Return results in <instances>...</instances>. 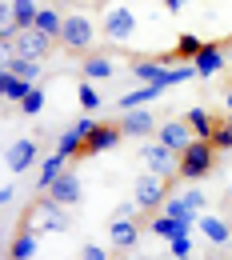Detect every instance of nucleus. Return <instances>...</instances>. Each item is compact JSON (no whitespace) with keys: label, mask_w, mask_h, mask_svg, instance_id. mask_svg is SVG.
I'll use <instances>...</instances> for the list:
<instances>
[{"label":"nucleus","mask_w":232,"mask_h":260,"mask_svg":"<svg viewBox=\"0 0 232 260\" xmlns=\"http://www.w3.org/2000/svg\"><path fill=\"white\" fill-rule=\"evenodd\" d=\"M28 80H20V76H12V72H0V96L12 100V104H20V100L28 96Z\"/></svg>","instance_id":"nucleus-24"},{"label":"nucleus","mask_w":232,"mask_h":260,"mask_svg":"<svg viewBox=\"0 0 232 260\" xmlns=\"http://www.w3.org/2000/svg\"><path fill=\"white\" fill-rule=\"evenodd\" d=\"M112 72H116V64H112L108 56H100V52H88V56L80 60V76L92 80V84H96V80H108Z\"/></svg>","instance_id":"nucleus-19"},{"label":"nucleus","mask_w":232,"mask_h":260,"mask_svg":"<svg viewBox=\"0 0 232 260\" xmlns=\"http://www.w3.org/2000/svg\"><path fill=\"white\" fill-rule=\"evenodd\" d=\"M32 28H40V32L52 36V40H60V28H64V16H60V8H40V16H36Z\"/></svg>","instance_id":"nucleus-25"},{"label":"nucleus","mask_w":232,"mask_h":260,"mask_svg":"<svg viewBox=\"0 0 232 260\" xmlns=\"http://www.w3.org/2000/svg\"><path fill=\"white\" fill-rule=\"evenodd\" d=\"M32 256H36V232L32 228H20L8 240V260H32Z\"/></svg>","instance_id":"nucleus-20"},{"label":"nucleus","mask_w":232,"mask_h":260,"mask_svg":"<svg viewBox=\"0 0 232 260\" xmlns=\"http://www.w3.org/2000/svg\"><path fill=\"white\" fill-rule=\"evenodd\" d=\"M96 32L100 24L88 16V12H80V8H72L64 12V28H60V48L68 52H80V56H88L92 52V44H96Z\"/></svg>","instance_id":"nucleus-1"},{"label":"nucleus","mask_w":232,"mask_h":260,"mask_svg":"<svg viewBox=\"0 0 232 260\" xmlns=\"http://www.w3.org/2000/svg\"><path fill=\"white\" fill-rule=\"evenodd\" d=\"M12 200H16V184H4L0 188V204H12Z\"/></svg>","instance_id":"nucleus-35"},{"label":"nucleus","mask_w":232,"mask_h":260,"mask_svg":"<svg viewBox=\"0 0 232 260\" xmlns=\"http://www.w3.org/2000/svg\"><path fill=\"white\" fill-rule=\"evenodd\" d=\"M216 152H220V148H216L212 140H200V136H196V140L180 152L176 176H180V180H204V176L212 172V164H216Z\"/></svg>","instance_id":"nucleus-3"},{"label":"nucleus","mask_w":232,"mask_h":260,"mask_svg":"<svg viewBox=\"0 0 232 260\" xmlns=\"http://www.w3.org/2000/svg\"><path fill=\"white\" fill-rule=\"evenodd\" d=\"M20 228H32V232H64L68 228V208L56 204L52 196H36L32 204L24 208Z\"/></svg>","instance_id":"nucleus-2"},{"label":"nucleus","mask_w":232,"mask_h":260,"mask_svg":"<svg viewBox=\"0 0 232 260\" xmlns=\"http://www.w3.org/2000/svg\"><path fill=\"white\" fill-rule=\"evenodd\" d=\"M156 140H164L168 148L184 152L196 136H192V128H188V120H168V124H160V128H156Z\"/></svg>","instance_id":"nucleus-12"},{"label":"nucleus","mask_w":232,"mask_h":260,"mask_svg":"<svg viewBox=\"0 0 232 260\" xmlns=\"http://www.w3.org/2000/svg\"><path fill=\"white\" fill-rule=\"evenodd\" d=\"M172 60H176V56H164V60H136L132 76L140 80V84H160V88H164V72H168ZM164 92H168V88H164Z\"/></svg>","instance_id":"nucleus-14"},{"label":"nucleus","mask_w":232,"mask_h":260,"mask_svg":"<svg viewBox=\"0 0 232 260\" xmlns=\"http://www.w3.org/2000/svg\"><path fill=\"white\" fill-rule=\"evenodd\" d=\"M80 260H108V248H100V244H84V248H80Z\"/></svg>","instance_id":"nucleus-33"},{"label":"nucleus","mask_w":232,"mask_h":260,"mask_svg":"<svg viewBox=\"0 0 232 260\" xmlns=\"http://www.w3.org/2000/svg\"><path fill=\"white\" fill-rule=\"evenodd\" d=\"M100 32L108 36L112 44H128L132 32H136V12L124 8V4H104V12H100Z\"/></svg>","instance_id":"nucleus-4"},{"label":"nucleus","mask_w":232,"mask_h":260,"mask_svg":"<svg viewBox=\"0 0 232 260\" xmlns=\"http://www.w3.org/2000/svg\"><path fill=\"white\" fill-rule=\"evenodd\" d=\"M132 200L140 204V212H160L164 208V200H168V176H156V172H144L140 180H136V188H132Z\"/></svg>","instance_id":"nucleus-5"},{"label":"nucleus","mask_w":232,"mask_h":260,"mask_svg":"<svg viewBox=\"0 0 232 260\" xmlns=\"http://www.w3.org/2000/svg\"><path fill=\"white\" fill-rule=\"evenodd\" d=\"M200 52H204V40H200V36H192V32H180V36H176V48H172L176 60H196Z\"/></svg>","instance_id":"nucleus-26"},{"label":"nucleus","mask_w":232,"mask_h":260,"mask_svg":"<svg viewBox=\"0 0 232 260\" xmlns=\"http://www.w3.org/2000/svg\"><path fill=\"white\" fill-rule=\"evenodd\" d=\"M156 96H164V88H160V84H140L136 92L120 96V112H132V108H144L148 100H156Z\"/></svg>","instance_id":"nucleus-23"},{"label":"nucleus","mask_w":232,"mask_h":260,"mask_svg":"<svg viewBox=\"0 0 232 260\" xmlns=\"http://www.w3.org/2000/svg\"><path fill=\"white\" fill-rule=\"evenodd\" d=\"M140 160H144V172H156V176H176V168H180V152L176 148H168L164 140H148L144 148H140Z\"/></svg>","instance_id":"nucleus-6"},{"label":"nucleus","mask_w":232,"mask_h":260,"mask_svg":"<svg viewBox=\"0 0 232 260\" xmlns=\"http://www.w3.org/2000/svg\"><path fill=\"white\" fill-rule=\"evenodd\" d=\"M64 168H68V156H60V152L44 156V160H40V168H36V192H48V188L64 176Z\"/></svg>","instance_id":"nucleus-11"},{"label":"nucleus","mask_w":232,"mask_h":260,"mask_svg":"<svg viewBox=\"0 0 232 260\" xmlns=\"http://www.w3.org/2000/svg\"><path fill=\"white\" fill-rule=\"evenodd\" d=\"M212 144H216L220 152H232V120H220V124H216V136H212Z\"/></svg>","instance_id":"nucleus-32"},{"label":"nucleus","mask_w":232,"mask_h":260,"mask_svg":"<svg viewBox=\"0 0 232 260\" xmlns=\"http://www.w3.org/2000/svg\"><path fill=\"white\" fill-rule=\"evenodd\" d=\"M196 228L212 240V244H228V236H232V224L224 220V216H200Z\"/></svg>","instance_id":"nucleus-22"},{"label":"nucleus","mask_w":232,"mask_h":260,"mask_svg":"<svg viewBox=\"0 0 232 260\" xmlns=\"http://www.w3.org/2000/svg\"><path fill=\"white\" fill-rule=\"evenodd\" d=\"M168 252H172L176 260H188V256H192V232H184V236H172V240H168Z\"/></svg>","instance_id":"nucleus-31"},{"label":"nucleus","mask_w":232,"mask_h":260,"mask_svg":"<svg viewBox=\"0 0 232 260\" xmlns=\"http://www.w3.org/2000/svg\"><path fill=\"white\" fill-rule=\"evenodd\" d=\"M224 120H232V88H228V96H224Z\"/></svg>","instance_id":"nucleus-37"},{"label":"nucleus","mask_w":232,"mask_h":260,"mask_svg":"<svg viewBox=\"0 0 232 260\" xmlns=\"http://www.w3.org/2000/svg\"><path fill=\"white\" fill-rule=\"evenodd\" d=\"M164 8L172 12V16H176V12H184V0H164Z\"/></svg>","instance_id":"nucleus-36"},{"label":"nucleus","mask_w":232,"mask_h":260,"mask_svg":"<svg viewBox=\"0 0 232 260\" xmlns=\"http://www.w3.org/2000/svg\"><path fill=\"white\" fill-rule=\"evenodd\" d=\"M52 36H44L40 28H20V36L12 40V52L16 56H28V60H44L48 52H52Z\"/></svg>","instance_id":"nucleus-10"},{"label":"nucleus","mask_w":232,"mask_h":260,"mask_svg":"<svg viewBox=\"0 0 232 260\" xmlns=\"http://www.w3.org/2000/svg\"><path fill=\"white\" fill-rule=\"evenodd\" d=\"M40 108H44V88H40V84H32V88H28V96L20 100V112H24V116H36Z\"/></svg>","instance_id":"nucleus-30"},{"label":"nucleus","mask_w":232,"mask_h":260,"mask_svg":"<svg viewBox=\"0 0 232 260\" xmlns=\"http://www.w3.org/2000/svg\"><path fill=\"white\" fill-rule=\"evenodd\" d=\"M76 96H80V108H84V112H96V108H100V92H96V84H92V80H80Z\"/></svg>","instance_id":"nucleus-29"},{"label":"nucleus","mask_w":232,"mask_h":260,"mask_svg":"<svg viewBox=\"0 0 232 260\" xmlns=\"http://www.w3.org/2000/svg\"><path fill=\"white\" fill-rule=\"evenodd\" d=\"M120 116H124L120 120L124 136H148V132H156V120H152L148 108H132V112H120Z\"/></svg>","instance_id":"nucleus-17"},{"label":"nucleus","mask_w":232,"mask_h":260,"mask_svg":"<svg viewBox=\"0 0 232 260\" xmlns=\"http://www.w3.org/2000/svg\"><path fill=\"white\" fill-rule=\"evenodd\" d=\"M120 140H124V128H120V124H96V128L88 132V140H84V148H80V156H76V160H92L96 152L116 148Z\"/></svg>","instance_id":"nucleus-9"},{"label":"nucleus","mask_w":232,"mask_h":260,"mask_svg":"<svg viewBox=\"0 0 232 260\" xmlns=\"http://www.w3.org/2000/svg\"><path fill=\"white\" fill-rule=\"evenodd\" d=\"M12 16H16L20 28H32L36 16H40V8H36V0H12Z\"/></svg>","instance_id":"nucleus-28"},{"label":"nucleus","mask_w":232,"mask_h":260,"mask_svg":"<svg viewBox=\"0 0 232 260\" xmlns=\"http://www.w3.org/2000/svg\"><path fill=\"white\" fill-rule=\"evenodd\" d=\"M192 64H196V76H204V80H208V76L224 72V64H228V60H224V48H220V44H204V52H200Z\"/></svg>","instance_id":"nucleus-16"},{"label":"nucleus","mask_w":232,"mask_h":260,"mask_svg":"<svg viewBox=\"0 0 232 260\" xmlns=\"http://www.w3.org/2000/svg\"><path fill=\"white\" fill-rule=\"evenodd\" d=\"M0 72H12V76H20V80L36 84V80H40V60H28V56L8 52V56H0Z\"/></svg>","instance_id":"nucleus-13"},{"label":"nucleus","mask_w":232,"mask_h":260,"mask_svg":"<svg viewBox=\"0 0 232 260\" xmlns=\"http://www.w3.org/2000/svg\"><path fill=\"white\" fill-rule=\"evenodd\" d=\"M136 208H140L136 200H124V204H120V208L112 212V220H132V212H136Z\"/></svg>","instance_id":"nucleus-34"},{"label":"nucleus","mask_w":232,"mask_h":260,"mask_svg":"<svg viewBox=\"0 0 232 260\" xmlns=\"http://www.w3.org/2000/svg\"><path fill=\"white\" fill-rule=\"evenodd\" d=\"M96 124H100V120H92V116H80L76 124H68V128L60 132V140H56V152L68 156V160H76L80 148H84V140H88V132L96 128Z\"/></svg>","instance_id":"nucleus-8"},{"label":"nucleus","mask_w":232,"mask_h":260,"mask_svg":"<svg viewBox=\"0 0 232 260\" xmlns=\"http://www.w3.org/2000/svg\"><path fill=\"white\" fill-rule=\"evenodd\" d=\"M44 196H52L56 204H64V208H72V204L80 200V176H76V172H68V168H64V176H60V180H56V184H52V188H48Z\"/></svg>","instance_id":"nucleus-15"},{"label":"nucleus","mask_w":232,"mask_h":260,"mask_svg":"<svg viewBox=\"0 0 232 260\" xmlns=\"http://www.w3.org/2000/svg\"><path fill=\"white\" fill-rule=\"evenodd\" d=\"M136 236H140V224H132V220H112V244L116 248H132Z\"/></svg>","instance_id":"nucleus-27"},{"label":"nucleus","mask_w":232,"mask_h":260,"mask_svg":"<svg viewBox=\"0 0 232 260\" xmlns=\"http://www.w3.org/2000/svg\"><path fill=\"white\" fill-rule=\"evenodd\" d=\"M148 228H152L156 236L172 240V236H184V232H192V220H180V216H168V212H156V216L148 220Z\"/></svg>","instance_id":"nucleus-18"},{"label":"nucleus","mask_w":232,"mask_h":260,"mask_svg":"<svg viewBox=\"0 0 232 260\" xmlns=\"http://www.w3.org/2000/svg\"><path fill=\"white\" fill-rule=\"evenodd\" d=\"M216 116L212 112H204V108H188V128H192V136H200V140H212L216 136Z\"/></svg>","instance_id":"nucleus-21"},{"label":"nucleus","mask_w":232,"mask_h":260,"mask_svg":"<svg viewBox=\"0 0 232 260\" xmlns=\"http://www.w3.org/2000/svg\"><path fill=\"white\" fill-rule=\"evenodd\" d=\"M228 204H232V184H228Z\"/></svg>","instance_id":"nucleus-38"},{"label":"nucleus","mask_w":232,"mask_h":260,"mask_svg":"<svg viewBox=\"0 0 232 260\" xmlns=\"http://www.w3.org/2000/svg\"><path fill=\"white\" fill-rule=\"evenodd\" d=\"M40 160H44V156H40V144L28 140V136H24V140H12V144H8V152H4L8 172H16V176H20V172H28V168H40Z\"/></svg>","instance_id":"nucleus-7"}]
</instances>
